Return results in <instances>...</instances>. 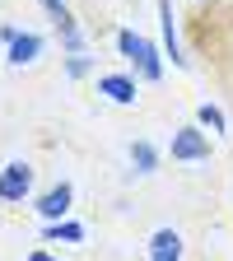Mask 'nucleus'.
<instances>
[{"label":"nucleus","instance_id":"obj_1","mask_svg":"<svg viewBox=\"0 0 233 261\" xmlns=\"http://www.w3.org/2000/svg\"><path fill=\"white\" fill-rule=\"evenodd\" d=\"M117 47H121V56L140 70V80H159V75H163V61H159V51H154L149 38H140V33H131V28H121V33H117Z\"/></svg>","mask_w":233,"mask_h":261},{"label":"nucleus","instance_id":"obj_2","mask_svg":"<svg viewBox=\"0 0 233 261\" xmlns=\"http://www.w3.org/2000/svg\"><path fill=\"white\" fill-rule=\"evenodd\" d=\"M173 159H182V163H201V159H210L205 130H201V126H182L177 136H173Z\"/></svg>","mask_w":233,"mask_h":261},{"label":"nucleus","instance_id":"obj_3","mask_svg":"<svg viewBox=\"0 0 233 261\" xmlns=\"http://www.w3.org/2000/svg\"><path fill=\"white\" fill-rule=\"evenodd\" d=\"M33 191V168L28 163H5L0 168V201H23Z\"/></svg>","mask_w":233,"mask_h":261},{"label":"nucleus","instance_id":"obj_4","mask_svg":"<svg viewBox=\"0 0 233 261\" xmlns=\"http://www.w3.org/2000/svg\"><path fill=\"white\" fill-rule=\"evenodd\" d=\"M70 196H75V191H70V182H56L51 191H42V196H38V215H42L47 224H61V219H65V210H70Z\"/></svg>","mask_w":233,"mask_h":261},{"label":"nucleus","instance_id":"obj_5","mask_svg":"<svg viewBox=\"0 0 233 261\" xmlns=\"http://www.w3.org/2000/svg\"><path fill=\"white\" fill-rule=\"evenodd\" d=\"M149 261H182V233H177V228H154Z\"/></svg>","mask_w":233,"mask_h":261},{"label":"nucleus","instance_id":"obj_6","mask_svg":"<svg viewBox=\"0 0 233 261\" xmlns=\"http://www.w3.org/2000/svg\"><path fill=\"white\" fill-rule=\"evenodd\" d=\"M98 89H103L112 103H136V80H131V75H103Z\"/></svg>","mask_w":233,"mask_h":261},{"label":"nucleus","instance_id":"obj_7","mask_svg":"<svg viewBox=\"0 0 233 261\" xmlns=\"http://www.w3.org/2000/svg\"><path fill=\"white\" fill-rule=\"evenodd\" d=\"M159 19H163V51L173 56V65H182L187 56L177 47V28H173V5H168V0H159Z\"/></svg>","mask_w":233,"mask_h":261},{"label":"nucleus","instance_id":"obj_8","mask_svg":"<svg viewBox=\"0 0 233 261\" xmlns=\"http://www.w3.org/2000/svg\"><path fill=\"white\" fill-rule=\"evenodd\" d=\"M38 51H42V38H38V33H19V38L10 42V61H14V65L38 61Z\"/></svg>","mask_w":233,"mask_h":261},{"label":"nucleus","instance_id":"obj_9","mask_svg":"<svg viewBox=\"0 0 233 261\" xmlns=\"http://www.w3.org/2000/svg\"><path fill=\"white\" fill-rule=\"evenodd\" d=\"M131 163H136L140 173H154V168H159V154H154V145H149V140H136V145H131Z\"/></svg>","mask_w":233,"mask_h":261},{"label":"nucleus","instance_id":"obj_10","mask_svg":"<svg viewBox=\"0 0 233 261\" xmlns=\"http://www.w3.org/2000/svg\"><path fill=\"white\" fill-rule=\"evenodd\" d=\"M47 238H51V243H80L84 228H80L75 219H61V224H47Z\"/></svg>","mask_w":233,"mask_h":261},{"label":"nucleus","instance_id":"obj_11","mask_svg":"<svg viewBox=\"0 0 233 261\" xmlns=\"http://www.w3.org/2000/svg\"><path fill=\"white\" fill-rule=\"evenodd\" d=\"M56 33H61V42L70 47V51H80V42H84V38H80V23L70 19V10H65V14H56Z\"/></svg>","mask_w":233,"mask_h":261},{"label":"nucleus","instance_id":"obj_12","mask_svg":"<svg viewBox=\"0 0 233 261\" xmlns=\"http://www.w3.org/2000/svg\"><path fill=\"white\" fill-rule=\"evenodd\" d=\"M196 121H201V126H210V130H219V136L228 130V121H224V112H219L215 103H201V112H196Z\"/></svg>","mask_w":233,"mask_h":261},{"label":"nucleus","instance_id":"obj_13","mask_svg":"<svg viewBox=\"0 0 233 261\" xmlns=\"http://www.w3.org/2000/svg\"><path fill=\"white\" fill-rule=\"evenodd\" d=\"M38 5H42L51 19H56V14H65V0H38Z\"/></svg>","mask_w":233,"mask_h":261},{"label":"nucleus","instance_id":"obj_14","mask_svg":"<svg viewBox=\"0 0 233 261\" xmlns=\"http://www.w3.org/2000/svg\"><path fill=\"white\" fill-rule=\"evenodd\" d=\"M70 75H75V80L89 75V61H84V56H70Z\"/></svg>","mask_w":233,"mask_h":261},{"label":"nucleus","instance_id":"obj_15","mask_svg":"<svg viewBox=\"0 0 233 261\" xmlns=\"http://www.w3.org/2000/svg\"><path fill=\"white\" fill-rule=\"evenodd\" d=\"M28 261H51V256H47V252H33V256H28Z\"/></svg>","mask_w":233,"mask_h":261}]
</instances>
